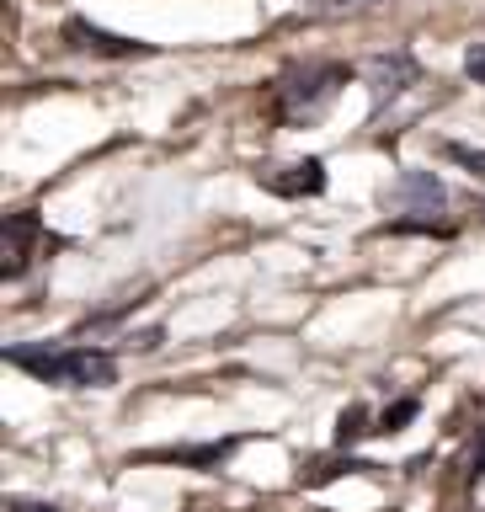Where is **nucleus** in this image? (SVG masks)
Here are the masks:
<instances>
[{
	"mask_svg": "<svg viewBox=\"0 0 485 512\" xmlns=\"http://www.w3.org/2000/svg\"><path fill=\"white\" fill-rule=\"evenodd\" d=\"M6 363L43 384H64V390H107L118 379L112 352H91V347H11Z\"/></svg>",
	"mask_w": 485,
	"mask_h": 512,
	"instance_id": "nucleus-1",
	"label": "nucleus"
},
{
	"mask_svg": "<svg viewBox=\"0 0 485 512\" xmlns=\"http://www.w3.org/2000/svg\"><path fill=\"white\" fill-rule=\"evenodd\" d=\"M342 86H347L342 64H288V70L272 80V112H278L283 128H304L336 102Z\"/></svg>",
	"mask_w": 485,
	"mask_h": 512,
	"instance_id": "nucleus-2",
	"label": "nucleus"
},
{
	"mask_svg": "<svg viewBox=\"0 0 485 512\" xmlns=\"http://www.w3.org/2000/svg\"><path fill=\"white\" fill-rule=\"evenodd\" d=\"M38 251H43V219L38 214H11L0 224V272L6 278H22Z\"/></svg>",
	"mask_w": 485,
	"mask_h": 512,
	"instance_id": "nucleus-3",
	"label": "nucleus"
},
{
	"mask_svg": "<svg viewBox=\"0 0 485 512\" xmlns=\"http://www.w3.org/2000/svg\"><path fill=\"white\" fill-rule=\"evenodd\" d=\"M363 86H368V96H374V112H379L390 96H400L406 86H416L411 54H374V59L363 64Z\"/></svg>",
	"mask_w": 485,
	"mask_h": 512,
	"instance_id": "nucleus-4",
	"label": "nucleus"
},
{
	"mask_svg": "<svg viewBox=\"0 0 485 512\" xmlns=\"http://www.w3.org/2000/svg\"><path fill=\"white\" fill-rule=\"evenodd\" d=\"M262 187L278 192V198H315V192H326V166H320V160L272 166V171H262Z\"/></svg>",
	"mask_w": 485,
	"mask_h": 512,
	"instance_id": "nucleus-5",
	"label": "nucleus"
},
{
	"mask_svg": "<svg viewBox=\"0 0 485 512\" xmlns=\"http://www.w3.org/2000/svg\"><path fill=\"white\" fill-rule=\"evenodd\" d=\"M384 203L411 208V214H432V208H443V203H448V187H443L432 171H406L390 192H384Z\"/></svg>",
	"mask_w": 485,
	"mask_h": 512,
	"instance_id": "nucleus-6",
	"label": "nucleus"
},
{
	"mask_svg": "<svg viewBox=\"0 0 485 512\" xmlns=\"http://www.w3.org/2000/svg\"><path fill=\"white\" fill-rule=\"evenodd\" d=\"M64 38H70L75 48H86V54H107V59H139V54H150V43H134V38H118V32H102V27L80 22V16L64 27Z\"/></svg>",
	"mask_w": 485,
	"mask_h": 512,
	"instance_id": "nucleus-7",
	"label": "nucleus"
},
{
	"mask_svg": "<svg viewBox=\"0 0 485 512\" xmlns=\"http://www.w3.org/2000/svg\"><path fill=\"white\" fill-rule=\"evenodd\" d=\"M368 432H379V427H368V411L363 406H347L342 411V422H336V443H358V438H368Z\"/></svg>",
	"mask_w": 485,
	"mask_h": 512,
	"instance_id": "nucleus-8",
	"label": "nucleus"
},
{
	"mask_svg": "<svg viewBox=\"0 0 485 512\" xmlns=\"http://www.w3.org/2000/svg\"><path fill=\"white\" fill-rule=\"evenodd\" d=\"M304 16H347V11H358L368 6V0H299Z\"/></svg>",
	"mask_w": 485,
	"mask_h": 512,
	"instance_id": "nucleus-9",
	"label": "nucleus"
},
{
	"mask_svg": "<svg viewBox=\"0 0 485 512\" xmlns=\"http://www.w3.org/2000/svg\"><path fill=\"white\" fill-rule=\"evenodd\" d=\"M448 160H459L470 176H480L485 182V150H470V144H448Z\"/></svg>",
	"mask_w": 485,
	"mask_h": 512,
	"instance_id": "nucleus-10",
	"label": "nucleus"
},
{
	"mask_svg": "<svg viewBox=\"0 0 485 512\" xmlns=\"http://www.w3.org/2000/svg\"><path fill=\"white\" fill-rule=\"evenodd\" d=\"M416 411H422V406H416V400H400V406H390V411L379 416V432H400V427H406Z\"/></svg>",
	"mask_w": 485,
	"mask_h": 512,
	"instance_id": "nucleus-11",
	"label": "nucleus"
},
{
	"mask_svg": "<svg viewBox=\"0 0 485 512\" xmlns=\"http://www.w3.org/2000/svg\"><path fill=\"white\" fill-rule=\"evenodd\" d=\"M464 70H470L475 80H485V43H480V48H470V54H464Z\"/></svg>",
	"mask_w": 485,
	"mask_h": 512,
	"instance_id": "nucleus-12",
	"label": "nucleus"
},
{
	"mask_svg": "<svg viewBox=\"0 0 485 512\" xmlns=\"http://www.w3.org/2000/svg\"><path fill=\"white\" fill-rule=\"evenodd\" d=\"M11 512H59V507H48V502H22V496H16Z\"/></svg>",
	"mask_w": 485,
	"mask_h": 512,
	"instance_id": "nucleus-13",
	"label": "nucleus"
},
{
	"mask_svg": "<svg viewBox=\"0 0 485 512\" xmlns=\"http://www.w3.org/2000/svg\"><path fill=\"white\" fill-rule=\"evenodd\" d=\"M475 214H480V219H485V198H480V203H475Z\"/></svg>",
	"mask_w": 485,
	"mask_h": 512,
	"instance_id": "nucleus-14",
	"label": "nucleus"
}]
</instances>
